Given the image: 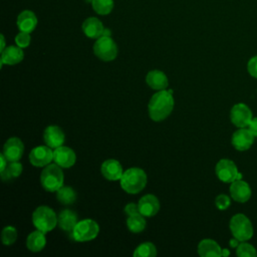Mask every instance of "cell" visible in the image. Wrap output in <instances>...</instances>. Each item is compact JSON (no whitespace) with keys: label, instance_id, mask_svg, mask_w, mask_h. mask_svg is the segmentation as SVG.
Returning a JSON list of instances; mask_svg holds the SVG:
<instances>
[{"label":"cell","instance_id":"cell-38","mask_svg":"<svg viewBox=\"0 0 257 257\" xmlns=\"http://www.w3.org/2000/svg\"><path fill=\"white\" fill-rule=\"evenodd\" d=\"M239 240H237L236 238H234V239H232L231 241H230V245H231V247H236L237 248V246L239 245Z\"/></svg>","mask_w":257,"mask_h":257},{"label":"cell","instance_id":"cell-34","mask_svg":"<svg viewBox=\"0 0 257 257\" xmlns=\"http://www.w3.org/2000/svg\"><path fill=\"white\" fill-rule=\"evenodd\" d=\"M247 69H248V72L251 76L257 78V55L256 56H253L249 61H248V64H247Z\"/></svg>","mask_w":257,"mask_h":257},{"label":"cell","instance_id":"cell-32","mask_svg":"<svg viewBox=\"0 0 257 257\" xmlns=\"http://www.w3.org/2000/svg\"><path fill=\"white\" fill-rule=\"evenodd\" d=\"M30 40H31V37H30V34H29L28 32L20 31V32L15 36L16 45L19 46V47H21V48L27 47V46L30 44Z\"/></svg>","mask_w":257,"mask_h":257},{"label":"cell","instance_id":"cell-7","mask_svg":"<svg viewBox=\"0 0 257 257\" xmlns=\"http://www.w3.org/2000/svg\"><path fill=\"white\" fill-rule=\"evenodd\" d=\"M95 56L103 61H111L117 55V46L110 36H100L93 44Z\"/></svg>","mask_w":257,"mask_h":257},{"label":"cell","instance_id":"cell-36","mask_svg":"<svg viewBox=\"0 0 257 257\" xmlns=\"http://www.w3.org/2000/svg\"><path fill=\"white\" fill-rule=\"evenodd\" d=\"M249 131L253 134L254 137L257 138V117H253L248 125Z\"/></svg>","mask_w":257,"mask_h":257},{"label":"cell","instance_id":"cell-25","mask_svg":"<svg viewBox=\"0 0 257 257\" xmlns=\"http://www.w3.org/2000/svg\"><path fill=\"white\" fill-rule=\"evenodd\" d=\"M56 198L62 205H71L76 201V192L66 186H62L56 191Z\"/></svg>","mask_w":257,"mask_h":257},{"label":"cell","instance_id":"cell-35","mask_svg":"<svg viewBox=\"0 0 257 257\" xmlns=\"http://www.w3.org/2000/svg\"><path fill=\"white\" fill-rule=\"evenodd\" d=\"M124 213H125L127 216H131V215H135V214L140 213L139 205H136V204H134V203L127 204V205L124 207Z\"/></svg>","mask_w":257,"mask_h":257},{"label":"cell","instance_id":"cell-12","mask_svg":"<svg viewBox=\"0 0 257 257\" xmlns=\"http://www.w3.org/2000/svg\"><path fill=\"white\" fill-rule=\"evenodd\" d=\"M53 161L59 167L63 169H68L74 165L76 161V156L72 149L65 146H60L53 151Z\"/></svg>","mask_w":257,"mask_h":257},{"label":"cell","instance_id":"cell-16","mask_svg":"<svg viewBox=\"0 0 257 257\" xmlns=\"http://www.w3.org/2000/svg\"><path fill=\"white\" fill-rule=\"evenodd\" d=\"M138 205L140 213L145 217H153L160 210V202L158 198L152 194L143 196Z\"/></svg>","mask_w":257,"mask_h":257},{"label":"cell","instance_id":"cell-18","mask_svg":"<svg viewBox=\"0 0 257 257\" xmlns=\"http://www.w3.org/2000/svg\"><path fill=\"white\" fill-rule=\"evenodd\" d=\"M16 24L20 31L30 33L35 29L37 25V17L32 11L24 10L18 15Z\"/></svg>","mask_w":257,"mask_h":257},{"label":"cell","instance_id":"cell-15","mask_svg":"<svg viewBox=\"0 0 257 257\" xmlns=\"http://www.w3.org/2000/svg\"><path fill=\"white\" fill-rule=\"evenodd\" d=\"M229 191L232 199L239 203H245L251 197L250 186L247 182L242 181L241 179L232 182Z\"/></svg>","mask_w":257,"mask_h":257},{"label":"cell","instance_id":"cell-11","mask_svg":"<svg viewBox=\"0 0 257 257\" xmlns=\"http://www.w3.org/2000/svg\"><path fill=\"white\" fill-rule=\"evenodd\" d=\"M24 152V145L22 141L16 137L8 139L3 147V155L8 162H18Z\"/></svg>","mask_w":257,"mask_h":257},{"label":"cell","instance_id":"cell-6","mask_svg":"<svg viewBox=\"0 0 257 257\" xmlns=\"http://www.w3.org/2000/svg\"><path fill=\"white\" fill-rule=\"evenodd\" d=\"M99 232L98 224L91 219H84L75 225L71 236L76 242H87L93 240Z\"/></svg>","mask_w":257,"mask_h":257},{"label":"cell","instance_id":"cell-1","mask_svg":"<svg viewBox=\"0 0 257 257\" xmlns=\"http://www.w3.org/2000/svg\"><path fill=\"white\" fill-rule=\"evenodd\" d=\"M174 108V98L169 90H159L150 99L148 109L150 117L155 121L167 118Z\"/></svg>","mask_w":257,"mask_h":257},{"label":"cell","instance_id":"cell-39","mask_svg":"<svg viewBox=\"0 0 257 257\" xmlns=\"http://www.w3.org/2000/svg\"><path fill=\"white\" fill-rule=\"evenodd\" d=\"M5 48H6L5 47V39H4V36L1 34V48H0V50L3 51Z\"/></svg>","mask_w":257,"mask_h":257},{"label":"cell","instance_id":"cell-30","mask_svg":"<svg viewBox=\"0 0 257 257\" xmlns=\"http://www.w3.org/2000/svg\"><path fill=\"white\" fill-rule=\"evenodd\" d=\"M17 239V230L13 226H7L2 230L1 241L4 245H12Z\"/></svg>","mask_w":257,"mask_h":257},{"label":"cell","instance_id":"cell-9","mask_svg":"<svg viewBox=\"0 0 257 257\" xmlns=\"http://www.w3.org/2000/svg\"><path fill=\"white\" fill-rule=\"evenodd\" d=\"M253 118L251 109L245 103H236L230 111V119L237 127H246Z\"/></svg>","mask_w":257,"mask_h":257},{"label":"cell","instance_id":"cell-31","mask_svg":"<svg viewBox=\"0 0 257 257\" xmlns=\"http://www.w3.org/2000/svg\"><path fill=\"white\" fill-rule=\"evenodd\" d=\"M236 254L239 257H256L257 256V251L254 246H252L249 243L241 242L236 249Z\"/></svg>","mask_w":257,"mask_h":257},{"label":"cell","instance_id":"cell-33","mask_svg":"<svg viewBox=\"0 0 257 257\" xmlns=\"http://www.w3.org/2000/svg\"><path fill=\"white\" fill-rule=\"evenodd\" d=\"M215 204H216V207L219 209V210H226L230 204H231V200L230 198L225 195V194H220L216 197L215 199Z\"/></svg>","mask_w":257,"mask_h":257},{"label":"cell","instance_id":"cell-13","mask_svg":"<svg viewBox=\"0 0 257 257\" xmlns=\"http://www.w3.org/2000/svg\"><path fill=\"white\" fill-rule=\"evenodd\" d=\"M254 136L253 134L249 131V128L245 127H240L237 130L231 139L232 146L237 150V151H246L248 150L254 143Z\"/></svg>","mask_w":257,"mask_h":257},{"label":"cell","instance_id":"cell-5","mask_svg":"<svg viewBox=\"0 0 257 257\" xmlns=\"http://www.w3.org/2000/svg\"><path fill=\"white\" fill-rule=\"evenodd\" d=\"M229 227L233 237L240 242L251 239L254 233L251 221L244 214L234 215L230 220Z\"/></svg>","mask_w":257,"mask_h":257},{"label":"cell","instance_id":"cell-14","mask_svg":"<svg viewBox=\"0 0 257 257\" xmlns=\"http://www.w3.org/2000/svg\"><path fill=\"white\" fill-rule=\"evenodd\" d=\"M43 141L46 146L51 149H56L63 145L65 136L63 131L57 125H48L43 133Z\"/></svg>","mask_w":257,"mask_h":257},{"label":"cell","instance_id":"cell-10","mask_svg":"<svg viewBox=\"0 0 257 257\" xmlns=\"http://www.w3.org/2000/svg\"><path fill=\"white\" fill-rule=\"evenodd\" d=\"M29 161L34 167H45L53 161V151L48 146L36 147L29 154Z\"/></svg>","mask_w":257,"mask_h":257},{"label":"cell","instance_id":"cell-24","mask_svg":"<svg viewBox=\"0 0 257 257\" xmlns=\"http://www.w3.org/2000/svg\"><path fill=\"white\" fill-rule=\"evenodd\" d=\"M45 245H46L45 233L38 229L36 231L31 232L26 239V246L28 250L32 252L41 251L45 247Z\"/></svg>","mask_w":257,"mask_h":257},{"label":"cell","instance_id":"cell-27","mask_svg":"<svg viewBox=\"0 0 257 257\" xmlns=\"http://www.w3.org/2000/svg\"><path fill=\"white\" fill-rule=\"evenodd\" d=\"M141 213L127 216L126 227L133 233H140L146 228V220Z\"/></svg>","mask_w":257,"mask_h":257},{"label":"cell","instance_id":"cell-19","mask_svg":"<svg viewBox=\"0 0 257 257\" xmlns=\"http://www.w3.org/2000/svg\"><path fill=\"white\" fill-rule=\"evenodd\" d=\"M103 30L102 23L96 17H88L82 23V31L89 38L97 39L102 35Z\"/></svg>","mask_w":257,"mask_h":257},{"label":"cell","instance_id":"cell-8","mask_svg":"<svg viewBox=\"0 0 257 257\" xmlns=\"http://www.w3.org/2000/svg\"><path fill=\"white\" fill-rule=\"evenodd\" d=\"M215 172L218 179L224 183H232L236 180H240L242 177L235 163L229 159L220 160L216 165Z\"/></svg>","mask_w":257,"mask_h":257},{"label":"cell","instance_id":"cell-26","mask_svg":"<svg viewBox=\"0 0 257 257\" xmlns=\"http://www.w3.org/2000/svg\"><path fill=\"white\" fill-rule=\"evenodd\" d=\"M22 173V165L19 162H9L6 169L0 172L2 181H10L18 178Z\"/></svg>","mask_w":257,"mask_h":257},{"label":"cell","instance_id":"cell-17","mask_svg":"<svg viewBox=\"0 0 257 257\" xmlns=\"http://www.w3.org/2000/svg\"><path fill=\"white\" fill-rule=\"evenodd\" d=\"M100 171L102 176L109 181L120 180L123 171L120 163L114 159H108L101 164Z\"/></svg>","mask_w":257,"mask_h":257},{"label":"cell","instance_id":"cell-28","mask_svg":"<svg viewBox=\"0 0 257 257\" xmlns=\"http://www.w3.org/2000/svg\"><path fill=\"white\" fill-rule=\"evenodd\" d=\"M156 255V246L151 242H145L140 244L134 251L135 257H155Z\"/></svg>","mask_w":257,"mask_h":257},{"label":"cell","instance_id":"cell-23","mask_svg":"<svg viewBox=\"0 0 257 257\" xmlns=\"http://www.w3.org/2000/svg\"><path fill=\"white\" fill-rule=\"evenodd\" d=\"M58 223L59 228L65 232L71 233L75 225L77 224V215L75 212L69 209H64L58 214Z\"/></svg>","mask_w":257,"mask_h":257},{"label":"cell","instance_id":"cell-20","mask_svg":"<svg viewBox=\"0 0 257 257\" xmlns=\"http://www.w3.org/2000/svg\"><path fill=\"white\" fill-rule=\"evenodd\" d=\"M24 57V52L19 46H8L1 51V66L3 64L14 65L19 63Z\"/></svg>","mask_w":257,"mask_h":257},{"label":"cell","instance_id":"cell-40","mask_svg":"<svg viewBox=\"0 0 257 257\" xmlns=\"http://www.w3.org/2000/svg\"><path fill=\"white\" fill-rule=\"evenodd\" d=\"M230 254V252L228 251V249H222V256H228Z\"/></svg>","mask_w":257,"mask_h":257},{"label":"cell","instance_id":"cell-3","mask_svg":"<svg viewBox=\"0 0 257 257\" xmlns=\"http://www.w3.org/2000/svg\"><path fill=\"white\" fill-rule=\"evenodd\" d=\"M64 176L57 164H49L45 166L40 175V183L47 192H56L63 186Z\"/></svg>","mask_w":257,"mask_h":257},{"label":"cell","instance_id":"cell-21","mask_svg":"<svg viewBox=\"0 0 257 257\" xmlns=\"http://www.w3.org/2000/svg\"><path fill=\"white\" fill-rule=\"evenodd\" d=\"M146 81L151 88L158 91L166 89L169 85V80L167 75L163 71L157 70V69L151 70L148 72Z\"/></svg>","mask_w":257,"mask_h":257},{"label":"cell","instance_id":"cell-37","mask_svg":"<svg viewBox=\"0 0 257 257\" xmlns=\"http://www.w3.org/2000/svg\"><path fill=\"white\" fill-rule=\"evenodd\" d=\"M0 163H1V166H0V172H1V171L5 170L6 167H7V165H8V161H7V159L5 158V156L3 155V153L0 155Z\"/></svg>","mask_w":257,"mask_h":257},{"label":"cell","instance_id":"cell-22","mask_svg":"<svg viewBox=\"0 0 257 257\" xmlns=\"http://www.w3.org/2000/svg\"><path fill=\"white\" fill-rule=\"evenodd\" d=\"M198 254L202 257H220L222 248L212 239H203L198 245Z\"/></svg>","mask_w":257,"mask_h":257},{"label":"cell","instance_id":"cell-29","mask_svg":"<svg viewBox=\"0 0 257 257\" xmlns=\"http://www.w3.org/2000/svg\"><path fill=\"white\" fill-rule=\"evenodd\" d=\"M93 10L99 15H107L113 8V0H91Z\"/></svg>","mask_w":257,"mask_h":257},{"label":"cell","instance_id":"cell-4","mask_svg":"<svg viewBox=\"0 0 257 257\" xmlns=\"http://www.w3.org/2000/svg\"><path fill=\"white\" fill-rule=\"evenodd\" d=\"M58 216L48 206H39L32 213V223L36 229L47 233L55 228L58 223Z\"/></svg>","mask_w":257,"mask_h":257},{"label":"cell","instance_id":"cell-2","mask_svg":"<svg viewBox=\"0 0 257 257\" xmlns=\"http://www.w3.org/2000/svg\"><path fill=\"white\" fill-rule=\"evenodd\" d=\"M147 185V174L140 168H130L120 178V187L128 194L140 193Z\"/></svg>","mask_w":257,"mask_h":257}]
</instances>
